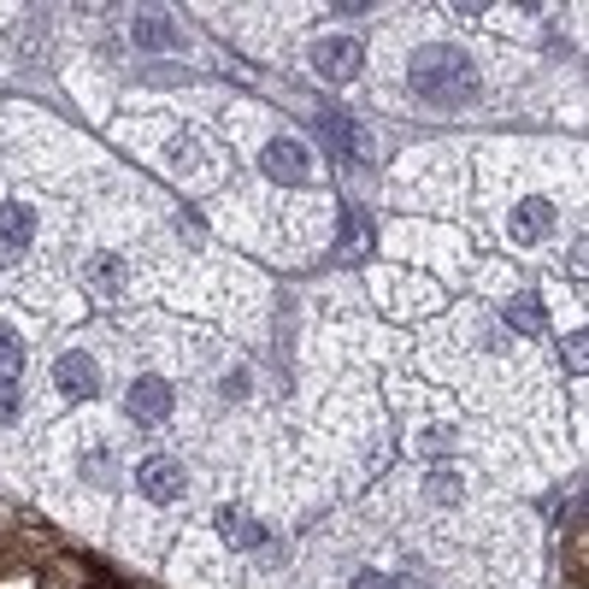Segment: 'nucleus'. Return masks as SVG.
<instances>
[{
  "mask_svg": "<svg viewBox=\"0 0 589 589\" xmlns=\"http://www.w3.org/2000/svg\"><path fill=\"white\" fill-rule=\"evenodd\" d=\"M407 83H412L419 101L442 106V113H454V106L477 101V66H472V54H460V47H449V42L419 47V54H412V66H407Z\"/></svg>",
  "mask_w": 589,
  "mask_h": 589,
  "instance_id": "obj_1",
  "label": "nucleus"
},
{
  "mask_svg": "<svg viewBox=\"0 0 589 589\" xmlns=\"http://www.w3.org/2000/svg\"><path fill=\"white\" fill-rule=\"evenodd\" d=\"M307 66L325 77V83H348V77H360V66H365V47L354 36H318L307 47Z\"/></svg>",
  "mask_w": 589,
  "mask_h": 589,
  "instance_id": "obj_2",
  "label": "nucleus"
},
{
  "mask_svg": "<svg viewBox=\"0 0 589 589\" xmlns=\"http://www.w3.org/2000/svg\"><path fill=\"white\" fill-rule=\"evenodd\" d=\"M260 166H265V178L272 183H313V154H307V141H295V136H272L265 141V154H260Z\"/></svg>",
  "mask_w": 589,
  "mask_h": 589,
  "instance_id": "obj_3",
  "label": "nucleus"
},
{
  "mask_svg": "<svg viewBox=\"0 0 589 589\" xmlns=\"http://www.w3.org/2000/svg\"><path fill=\"white\" fill-rule=\"evenodd\" d=\"M136 489L148 501L166 507V501L189 496V466H183V460H171V454H154V460H141V466H136Z\"/></svg>",
  "mask_w": 589,
  "mask_h": 589,
  "instance_id": "obj_4",
  "label": "nucleus"
},
{
  "mask_svg": "<svg viewBox=\"0 0 589 589\" xmlns=\"http://www.w3.org/2000/svg\"><path fill=\"white\" fill-rule=\"evenodd\" d=\"M54 384H59V395L66 401H94L101 395V365H94V354H59L54 360Z\"/></svg>",
  "mask_w": 589,
  "mask_h": 589,
  "instance_id": "obj_5",
  "label": "nucleus"
},
{
  "mask_svg": "<svg viewBox=\"0 0 589 589\" xmlns=\"http://www.w3.org/2000/svg\"><path fill=\"white\" fill-rule=\"evenodd\" d=\"M171 407H178V401H171V384H166V377H136L131 395H124V412H131L136 424H166Z\"/></svg>",
  "mask_w": 589,
  "mask_h": 589,
  "instance_id": "obj_6",
  "label": "nucleus"
},
{
  "mask_svg": "<svg viewBox=\"0 0 589 589\" xmlns=\"http://www.w3.org/2000/svg\"><path fill=\"white\" fill-rule=\"evenodd\" d=\"M507 230H513V242H543V236L554 230V201L531 195L513 206V218H507Z\"/></svg>",
  "mask_w": 589,
  "mask_h": 589,
  "instance_id": "obj_7",
  "label": "nucleus"
},
{
  "mask_svg": "<svg viewBox=\"0 0 589 589\" xmlns=\"http://www.w3.org/2000/svg\"><path fill=\"white\" fill-rule=\"evenodd\" d=\"M30 242H36V206L7 201L0 206V253H24Z\"/></svg>",
  "mask_w": 589,
  "mask_h": 589,
  "instance_id": "obj_8",
  "label": "nucleus"
},
{
  "mask_svg": "<svg viewBox=\"0 0 589 589\" xmlns=\"http://www.w3.org/2000/svg\"><path fill=\"white\" fill-rule=\"evenodd\" d=\"M131 42L148 47V54H171V47H183V30L166 19V12H141V19L131 24Z\"/></svg>",
  "mask_w": 589,
  "mask_h": 589,
  "instance_id": "obj_9",
  "label": "nucleus"
},
{
  "mask_svg": "<svg viewBox=\"0 0 589 589\" xmlns=\"http://www.w3.org/2000/svg\"><path fill=\"white\" fill-rule=\"evenodd\" d=\"M213 524H218V536H225V543H236V548H260V543H265V524L253 519L248 507H218Z\"/></svg>",
  "mask_w": 589,
  "mask_h": 589,
  "instance_id": "obj_10",
  "label": "nucleus"
},
{
  "mask_svg": "<svg viewBox=\"0 0 589 589\" xmlns=\"http://www.w3.org/2000/svg\"><path fill=\"white\" fill-rule=\"evenodd\" d=\"M83 283H89L94 295H106V301H113V295H124V283H131V272H124V260H113V253H94V260L83 265Z\"/></svg>",
  "mask_w": 589,
  "mask_h": 589,
  "instance_id": "obj_11",
  "label": "nucleus"
},
{
  "mask_svg": "<svg viewBox=\"0 0 589 589\" xmlns=\"http://www.w3.org/2000/svg\"><path fill=\"white\" fill-rule=\"evenodd\" d=\"M318 131H325V136H330V148H342V154H360V159L372 154V136H360L348 113H325V118H318Z\"/></svg>",
  "mask_w": 589,
  "mask_h": 589,
  "instance_id": "obj_12",
  "label": "nucleus"
},
{
  "mask_svg": "<svg viewBox=\"0 0 589 589\" xmlns=\"http://www.w3.org/2000/svg\"><path fill=\"white\" fill-rule=\"evenodd\" d=\"M507 325H513L519 337H536V330L548 325V313H543V295H513V301H507Z\"/></svg>",
  "mask_w": 589,
  "mask_h": 589,
  "instance_id": "obj_13",
  "label": "nucleus"
},
{
  "mask_svg": "<svg viewBox=\"0 0 589 589\" xmlns=\"http://www.w3.org/2000/svg\"><path fill=\"white\" fill-rule=\"evenodd\" d=\"M424 501L431 507H460L466 501V477L460 472H424Z\"/></svg>",
  "mask_w": 589,
  "mask_h": 589,
  "instance_id": "obj_14",
  "label": "nucleus"
},
{
  "mask_svg": "<svg viewBox=\"0 0 589 589\" xmlns=\"http://www.w3.org/2000/svg\"><path fill=\"white\" fill-rule=\"evenodd\" d=\"M166 166L189 178V171L201 166V141H195V136H171V141H166Z\"/></svg>",
  "mask_w": 589,
  "mask_h": 589,
  "instance_id": "obj_15",
  "label": "nucleus"
},
{
  "mask_svg": "<svg viewBox=\"0 0 589 589\" xmlns=\"http://www.w3.org/2000/svg\"><path fill=\"white\" fill-rule=\"evenodd\" d=\"M342 253L348 260H365V253H372V230H365L360 213H348V225H342Z\"/></svg>",
  "mask_w": 589,
  "mask_h": 589,
  "instance_id": "obj_16",
  "label": "nucleus"
},
{
  "mask_svg": "<svg viewBox=\"0 0 589 589\" xmlns=\"http://www.w3.org/2000/svg\"><path fill=\"white\" fill-rule=\"evenodd\" d=\"M412 442H419V454H449L454 442H460V431H454V424H424Z\"/></svg>",
  "mask_w": 589,
  "mask_h": 589,
  "instance_id": "obj_17",
  "label": "nucleus"
},
{
  "mask_svg": "<svg viewBox=\"0 0 589 589\" xmlns=\"http://www.w3.org/2000/svg\"><path fill=\"white\" fill-rule=\"evenodd\" d=\"M83 477H89V484H113V454H106L101 442L83 454Z\"/></svg>",
  "mask_w": 589,
  "mask_h": 589,
  "instance_id": "obj_18",
  "label": "nucleus"
},
{
  "mask_svg": "<svg viewBox=\"0 0 589 589\" xmlns=\"http://www.w3.org/2000/svg\"><path fill=\"white\" fill-rule=\"evenodd\" d=\"M19 360H24V348H19V337H12L7 325H0V377H12V372H19Z\"/></svg>",
  "mask_w": 589,
  "mask_h": 589,
  "instance_id": "obj_19",
  "label": "nucleus"
},
{
  "mask_svg": "<svg viewBox=\"0 0 589 589\" xmlns=\"http://www.w3.org/2000/svg\"><path fill=\"white\" fill-rule=\"evenodd\" d=\"M24 412V395H19V384L12 377H0V424H12Z\"/></svg>",
  "mask_w": 589,
  "mask_h": 589,
  "instance_id": "obj_20",
  "label": "nucleus"
},
{
  "mask_svg": "<svg viewBox=\"0 0 589 589\" xmlns=\"http://www.w3.org/2000/svg\"><path fill=\"white\" fill-rule=\"evenodd\" d=\"M348 589H395V578L389 571H377V566H365V571H354V584Z\"/></svg>",
  "mask_w": 589,
  "mask_h": 589,
  "instance_id": "obj_21",
  "label": "nucleus"
},
{
  "mask_svg": "<svg viewBox=\"0 0 589 589\" xmlns=\"http://www.w3.org/2000/svg\"><path fill=\"white\" fill-rule=\"evenodd\" d=\"M89 584H94V589H124V584L113 578V571H101V566H94V571H89Z\"/></svg>",
  "mask_w": 589,
  "mask_h": 589,
  "instance_id": "obj_22",
  "label": "nucleus"
},
{
  "mask_svg": "<svg viewBox=\"0 0 589 589\" xmlns=\"http://www.w3.org/2000/svg\"><path fill=\"white\" fill-rule=\"evenodd\" d=\"M395 589H431V578H419V571H412V578H401Z\"/></svg>",
  "mask_w": 589,
  "mask_h": 589,
  "instance_id": "obj_23",
  "label": "nucleus"
}]
</instances>
